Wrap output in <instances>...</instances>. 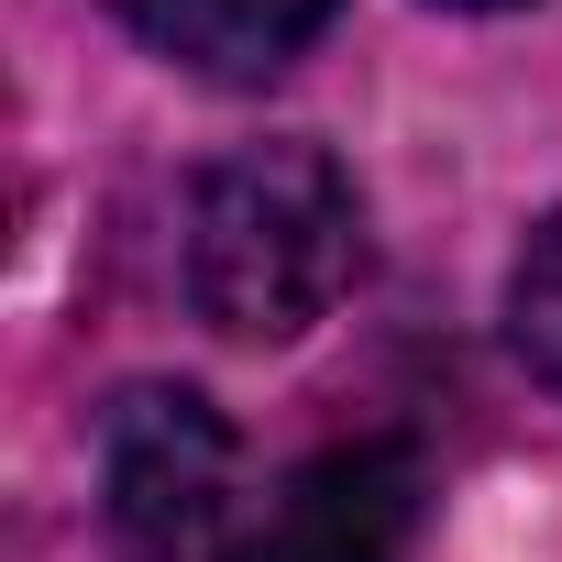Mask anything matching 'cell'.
Here are the masks:
<instances>
[{
  "label": "cell",
  "instance_id": "1",
  "mask_svg": "<svg viewBox=\"0 0 562 562\" xmlns=\"http://www.w3.org/2000/svg\"><path fill=\"white\" fill-rule=\"evenodd\" d=\"M364 276V199L321 144H232L188 199V299L232 342H299Z\"/></svg>",
  "mask_w": 562,
  "mask_h": 562
},
{
  "label": "cell",
  "instance_id": "2",
  "mask_svg": "<svg viewBox=\"0 0 562 562\" xmlns=\"http://www.w3.org/2000/svg\"><path fill=\"white\" fill-rule=\"evenodd\" d=\"M232 419L199 386H122L100 408V529L111 562H232Z\"/></svg>",
  "mask_w": 562,
  "mask_h": 562
},
{
  "label": "cell",
  "instance_id": "3",
  "mask_svg": "<svg viewBox=\"0 0 562 562\" xmlns=\"http://www.w3.org/2000/svg\"><path fill=\"white\" fill-rule=\"evenodd\" d=\"M408 551H419V452L342 441L276 485V507L243 529L232 562H408Z\"/></svg>",
  "mask_w": 562,
  "mask_h": 562
},
{
  "label": "cell",
  "instance_id": "4",
  "mask_svg": "<svg viewBox=\"0 0 562 562\" xmlns=\"http://www.w3.org/2000/svg\"><path fill=\"white\" fill-rule=\"evenodd\" d=\"M111 12L199 78H276L321 45V23L342 0H111Z\"/></svg>",
  "mask_w": 562,
  "mask_h": 562
},
{
  "label": "cell",
  "instance_id": "5",
  "mask_svg": "<svg viewBox=\"0 0 562 562\" xmlns=\"http://www.w3.org/2000/svg\"><path fill=\"white\" fill-rule=\"evenodd\" d=\"M507 342H518V364L562 397V210L518 243V265H507Z\"/></svg>",
  "mask_w": 562,
  "mask_h": 562
},
{
  "label": "cell",
  "instance_id": "6",
  "mask_svg": "<svg viewBox=\"0 0 562 562\" xmlns=\"http://www.w3.org/2000/svg\"><path fill=\"white\" fill-rule=\"evenodd\" d=\"M441 12H518V0H441Z\"/></svg>",
  "mask_w": 562,
  "mask_h": 562
}]
</instances>
